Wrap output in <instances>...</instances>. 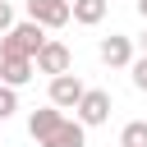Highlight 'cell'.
Masks as SVG:
<instances>
[{
  "mask_svg": "<svg viewBox=\"0 0 147 147\" xmlns=\"http://www.w3.org/2000/svg\"><path fill=\"white\" fill-rule=\"evenodd\" d=\"M46 46V28L41 23H32V18H23V23H14L5 37H0V55H37Z\"/></svg>",
  "mask_w": 147,
  "mask_h": 147,
  "instance_id": "cell-1",
  "label": "cell"
},
{
  "mask_svg": "<svg viewBox=\"0 0 147 147\" xmlns=\"http://www.w3.org/2000/svg\"><path fill=\"white\" fill-rule=\"evenodd\" d=\"M110 110H115L110 92H101V87H87V92H83V101L74 106V119H78L83 129H96V124H106V119H110Z\"/></svg>",
  "mask_w": 147,
  "mask_h": 147,
  "instance_id": "cell-2",
  "label": "cell"
},
{
  "mask_svg": "<svg viewBox=\"0 0 147 147\" xmlns=\"http://www.w3.org/2000/svg\"><path fill=\"white\" fill-rule=\"evenodd\" d=\"M32 64H37V74H51V78H55V74H69V69H74V51H69L60 37H46V46L32 55Z\"/></svg>",
  "mask_w": 147,
  "mask_h": 147,
  "instance_id": "cell-3",
  "label": "cell"
},
{
  "mask_svg": "<svg viewBox=\"0 0 147 147\" xmlns=\"http://www.w3.org/2000/svg\"><path fill=\"white\" fill-rule=\"evenodd\" d=\"M83 92H87V87H83V78L69 69V74H55V78H51L46 101H51V106H60V110H74V106L83 101Z\"/></svg>",
  "mask_w": 147,
  "mask_h": 147,
  "instance_id": "cell-4",
  "label": "cell"
},
{
  "mask_svg": "<svg viewBox=\"0 0 147 147\" xmlns=\"http://www.w3.org/2000/svg\"><path fill=\"white\" fill-rule=\"evenodd\" d=\"M28 18L51 32V28H64L74 18V9H69V0H28Z\"/></svg>",
  "mask_w": 147,
  "mask_h": 147,
  "instance_id": "cell-5",
  "label": "cell"
},
{
  "mask_svg": "<svg viewBox=\"0 0 147 147\" xmlns=\"http://www.w3.org/2000/svg\"><path fill=\"white\" fill-rule=\"evenodd\" d=\"M96 55H101V64H110V69H129V64H133V37L110 32V37H101Z\"/></svg>",
  "mask_w": 147,
  "mask_h": 147,
  "instance_id": "cell-6",
  "label": "cell"
},
{
  "mask_svg": "<svg viewBox=\"0 0 147 147\" xmlns=\"http://www.w3.org/2000/svg\"><path fill=\"white\" fill-rule=\"evenodd\" d=\"M32 74H37V64L28 55H0V83L5 87H28Z\"/></svg>",
  "mask_w": 147,
  "mask_h": 147,
  "instance_id": "cell-7",
  "label": "cell"
},
{
  "mask_svg": "<svg viewBox=\"0 0 147 147\" xmlns=\"http://www.w3.org/2000/svg\"><path fill=\"white\" fill-rule=\"evenodd\" d=\"M60 119H64V110H60V106H51V101H46L41 110H32V115H28V133H32V142L41 147V142L60 129Z\"/></svg>",
  "mask_w": 147,
  "mask_h": 147,
  "instance_id": "cell-8",
  "label": "cell"
},
{
  "mask_svg": "<svg viewBox=\"0 0 147 147\" xmlns=\"http://www.w3.org/2000/svg\"><path fill=\"white\" fill-rule=\"evenodd\" d=\"M41 147H87V129H83L78 119H69V115H64V119H60V129H55Z\"/></svg>",
  "mask_w": 147,
  "mask_h": 147,
  "instance_id": "cell-9",
  "label": "cell"
},
{
  "mask_svg": "<svg viewBox=\"0 0 147 147\" xmlns=\"http://www.w3.org/2000/svg\"><path fill=\"white\" fill-rule=\"evenodd\" d=\"M69 9H74V23H83V28H96V23L106 18L110 0H69Z\"/></svg>",
  "mask_w": 147,
  "mask_h": 147,
  "instance_id": "cell-10",
  "label": "cell"
},
{
  "mask_svg": "<svg viewBox=\"0 0 147 147\" xmlns=\"http://www.w3.org/2000/svg\"><path fill=\"white\" fill-rule=\"evenodd\" d=\"M119 147H147V119H129L119 129Z\"/></svg>",
  "mask_w": 147,
  "mask_h": 147,
  "instance_id": "cell-11",
  "label": "cell"
},
{
  "mask_svg": "<svg viewBox=\"0 0 147 147\" xmlns=\"http://www.w3.org/2000/svg\"><path fill=\"white\" fill-rule=\"evenodd\" d=\"M14 110H18V87H5L0 83V124L14 119Z\"/></svg>",
  "mask_w": 147,
  "mask_h": 147,
  "instance_id": "cell-12",
  "label": "cell"
},
{
  "mask_svg": "<svg viewBox=\"0 0 147 147\" xmlns=\"http://www.w3.org/2000/svg\"><path fill=\"white\" fill-rule=\"evenodd\" d=\"M129 74H133V87H138V92H147V55H133Z\"/></svg>",
  "mask_w": 147,
  "mask_h": 147,
  "instance_id": "cell-13",
  "label": "cell"
},
{
  "mask_svg": "<svg viewBox=\"0 0 147 147\" xmlns=\"http://www.w3.org/2000/svg\"><path fill=\"white\" fill-rule=\"evenodd\" d=\"M14 28V0H0V37Z\"/></svg>",
  "mask_w": 147,
  "mask_h": 147,
  "instance_id": "cell-14",
  "label": "cell"
},
{
  "mask_svg": "<svg viewBox=\"0 0 147 147\" xmlns=\"http://www.w3.org/2000/svg\"><path fill=\"white\" fill-rule=\"evenodd\" d=\"M133 5H138V14H142V23H147V0H133Z\"/></svg>",
  "mask_w": 147,
  "mask_h": 147,
  "instance_id": "cell-15",
  "label": "cell"
},
{
  "mask_svg": "<svg viewBox=\"0 0 147 147\" xmlns=\"http://www.w3.org/2000/svg\"><path fill=\"white\" fill-rule=\"evenodd\" d=\"M138 46H142V55H147V28H142V37H138Z\"/></svg>",
  "mask_w": 147,
  "mask_h": 147,
  "instance_id": "cell-16",
  "label": "cell"
}]
</instances>
